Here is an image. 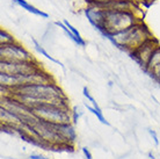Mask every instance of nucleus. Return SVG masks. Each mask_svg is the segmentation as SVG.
<instances>
[{
    "label": "nucleus",
    "instance_id": "f257e3e1",
    "mask_svg": "<svg viewBox=\"0 0 160 159\" xmlns=\"http://www.w3.org/2000/svg\"><path fill=\"white\" fill-rule=\"evenodd\" d=\"M151 37L153 36L150 29L145 26L143 21H140L124 30H121L116 34L108 36L107 38L112 41V43L115 47L123 49L130 54Z\"/></svg>",
    "mask_w": 160,
    "mask_h": 159
},
{
    "label": "nucleus",
    "instance_id": "f03ea898",
    "mask_svg": "<svg viewBox=\"0 0 160 159\" xmlns=\"http://www.w3.org/2000/svg\"><path fill=\"white\" fill-rule=\"evenodd\" d=\"M142 20L131 11H118V9H106L104 11V21L101 33L104 36H110L112 34L124 30L138 23Z\"/></svg>",
    "mask_w": 160,
    "mask_h": 159
},
{
    "label": "nucleus",
    "instance_id": "7ed1b4c3",
    "mask_svg": "<svg viewBox=\"0 0 160 159\" xmlns=\"http://www.w3.org/2000/svg\"><path fill=\"white\" fill-rule=\"evenodd\" d=\"M32 114L37 119L50 122L55 124L70 123L72 121L71 115V108L63 107V106H56V105H40L37 107L32 108Z\"/></svg>",
    "mask_w": 160,
    "mask_h": 159
},
{
    "label": "nucleus",
    "instance_id": "20e7f679",
    "mask_svg": "<svg viewBox=\"0 0 160 159\" xmlns=\"http://www.w3.org/2000/svg\"><path fill=\"white\" fill-rule=\"evenodd\" d=\"M0 60L24 62V60H35V57L20 42L16 41L14 43L0 45Z\"/></svg>",
    "mask_w": 160,
    "mask_h": 159
},
{
    "label": "nucleus",
    "instance_id": "39448f33",
    "mask_svg": "<svg viewBox=\"0 0 160 159\" xmlns=\"http://www.w3.org/2000/svg\"><path fill=\"white\" fill-rule=\"evenodd\" d=\"M40 62L35 60H24V62H9L0 60V72L8 74H29L42 70Z\"/></svg>",
    "mask_w": 160,
    "mask_h": 159
},
{
    "label": "nucleus",
    "instance_id": "423d86ee",
    "mask_svg": "<svg viewBox=\"0 0 160 159\" xmlns=\"http://www.w3.org/2000/svg\"><path fill=\"white\" fill-rule=\"evenodd\" d=\"M158 45H160L159 41L156 40L154 37H151V38H148V41H145L143 44H140L139 47L137 49H135L132 52H130V56H131L132 58L136 60L137 63L143 68V70H144L148 62L150 60V58H151L152 52L156 50V48Z\"/></svg>",
    "mask_w": 160,
    "mask_h": 159
},
{
    "label": "nucleus",
    "instance_id": "0eeeda50",
    "mask_svg": "<svg viewBox=\"0 0 160 159\" xmlns=\"http://www.w3.org/2000/svg\"><path fill=\"white\" fill-rule=\"evenodd\" d=\"M104 8L100 6H95V5H87V7L85 8V15L87 16L88 21L98 28L99 30H102L104 21Z\"/></svg>",
    "mask_w": 160,
    "mask_h": 159
},
{
    "label": "nucleus",
    "instance_id": "6e6552de",
    "mask_svg": "<svg viewBox=\"0 0 160 159\" xmlns=\"http://www.w3.org/2000/svg\"><path fill=\"white\" fill-rule=\"evenodd\" d=\"M55 128H56V131L59 132L66 142L72 144L76 143L77 132L71 122L70 123H63V124H55Z\"/></svg>",
    "mask_w": 160,
    "mask_h": 159
},
{
    "label": "nucleus",
    "instance_id": "1a4fd4ad",
    "mask_svg": "<svg viewBox=\"0 0 160 159\" xmlns=\"http://www.w3.org/2000/svg\"><path fill=\"white\" fill-rule=\"evenodd\" d=\"M12 1L13 3H15L16 5H19V6L22 7L23 9H26L27 12L32 13V14L40 16V18H43V19H49V14H47L45 12L41 11V9H38V8H36L35 6L30 5L29 3H27L26 0H12Z\"/></svg>",
    "mask_w": 160,
    "mask_h": 159
},
{
    "label": "nucleus",
    "instance_id": "9d476101",
    "mask_svg": "<svg viewBox=\"0 0 160 159\" xmlns=\"http://www.w3.org/2000/svg\"><path fill=\"white\" fill-rule=\"evenodd\" d=\"M32 43H34V48L36 49V51L38 52V54H41L42 56H44V57H45L47 59L51 60V62H53V63H56L57 65H60V66H62V68H63V69L65 70V68H64V65H63V63H62V62H59L58 59H56L55 57H52V56H50V54H49V52L47 51L45 49H44V47L42 45V44L38 43V42H37V41L35 40V38H32Z\"/></svg>",
    "mask_w": 160,
    "mask_h": 159
},
{
    "label": "nucleus",
    "instance_id": "9b49d317",
    "mask_svg": "<svg viewBox=\"0 0 160 159\" xmlns=\"http://www.w3.org/2000/svg\"><path fill=\"white\" fill-rule=\"evenodd\" d=\"M158 64H160V45H158V47L156 48V50L152 52L151 58H150V60H148V64H146L144 71L148 73L151 69H153L156 65H158Z\"/></svg>",
    "mask_w": 160,
    "mask_h": 159
},
{
    "label": "nucleus",
    "instance_id": "f8f14e48",
    "mask_svg": "<svg viewBox=\"0 0 160 159\" xmlns=\"http://www.w3.org/2000/svg\"><path fill=\"white\" fill-rule=\"evenodd\" d=\"M14 42H16L15 37H14L12 34H9L6 29L1 28V29H0V45L11 44V43H14Z\"/></svg>",
    "mask_w": 160,
    "mask_h": 159
},
{
    "label": "nucleus",
    "instance_id": "ddd939ff",
    "mask_svg": "<svg viewBox=\"0 0 160 159\" xmlns=\"http://www.w3.org/2000/svg\"><path fill=\"white\" fill-rule=\"evenodd\" d=\"M86 108H87L88 110L91 111L92 114H94V115L96 116V119L100 121L101 123L102 124H106V126H110V123H109L108 121L106 120V117H104V115H103V113H102V110H96L95 108L94 107H92V106H88L87 104H86Z\"/></svg>",
    "mask_w": 160,
    "mask_h": 159
},
{
    "label": "nucleus",
    "instance_id": "4468645a",
    "mask_svg": "<svg viewBox=\"0 0 160 159\" xmlns=\"http://www.w3.org/2000/svg\"><path fill=\"white\" fill-rule=\"evenodd\" d=\"M63 22H64L65 26H66V27H68V29L71 30V33H72L73 35L76 36L77 38L79 40V42H80V47H85V45H86V42H85V40H84V38H82V37H81V35H80V33L78 32V30H77L76 28L73 27L72 24L70 23V22H68V21L66 20V19H65V20H63Z\"/></svg>",
    "mask_w": 160,
    "mask_h": 159
},
{
    "label": "nucleus",
    "instance_id": "2eb2a0df",
    "mask_svg": "<svg viewBox=\"0 0 160 159\" xmlns=\"http://www.w3.org/2000/svg\"><path fill=\"white\" fill-rule=\"evenodd\" d=\"M82 94H84V96L86 98V99L91 102V105H92V107H94L96 109V110H101V108L100 106L98 105V102H96V100L93 98V95L89 93V91H88V88L87 87H84L82 88Z\"/></svg>",
    "mask_w": 160,
    "mask_h": 159
},
{
    "label": "nucleus",
    "instance_id": "dca6fc26",
    "mask_svg": "<svg viewBox=\"0 0 160 159\" xmlns=\"http://www.w3.org/2000/svg\"><path fill=\"white\" fill-rule=\"evenodd\" d=\"M112 1L114 0H86L87 5H95V6H100L102 8H106Z\"/></svg>",
    "mask_w": 160,
    "mask_h": 159
},
{
    "label": "nucleus",
    "instance_id": "f3484780",
    "mask_svg": "<svg viewBox=\"0 0 160 159\" xmlns=\"http://www.w3.org/2000/svg\"><path fill=\"white\" fill-rule=\"evenodd\" d=\"M148 74H150L153 79L157 80L158 83H160V64H158V65H156L153 69H151V70L148 72Z\"/></svg>",
    "mask_w": 160,
    "mask_h": 159
},
{
    "label": "nucleus",
    "instance_id": "a211bd4d",
    "mask_svg": "<svg viewBox=\"0 0 160 159\" xmlns=\"http://www.w3.org/2000/svg\"><path fill=\"white\" fill-rule=\"evenodd\" d=\"M71 115H72L73 124H76L78 122L79 117L81 116V111H78V107H74L73 109H71Z\"/></svg>",
    "mask_w": 160,
    "mask_h": 159
},
{
    "label": "nucleus",
    "instance_id": "6ab92c4d",
    "mask_svg": "<svg viewBox=\"0 0 160 159\" xmlns=\"http://www.w3.org/2000/svg\"><path fill=\"white\" fill-rule=\"evenodd\" d=\"M81 151H82V153H84L85 158H86V159H93L92 153H91V151H89V150H88L86 146L82 147V149H81Z\"/></svg>",
    "mask_w": 160,
    "mask_h": 159
},
{
    "label": "nucleus",
    "instance_id": "aec40b11",
    "mask_svg": "<svg viewBox=\"0 0 160 159\" xmlns=\"http://www.w3.org/2000/svg\"><path fill=\"white\" fill-rule=\"evenodd\" d=\"M148 134L151 135V137L153 138V141H154V143H156V145H159V139H158V136H157V132L154 131V130H148Z\"/></svg>",
    "mask_w": 160,
    "mask_h": 159
},
{
    "label": "nucleus",
    "instance_id": "412c9836",
    "mask_svg": "<svg viewBox=\"0 0 160 159\" xmlns=\"http://www.w3.org/2000/svg\"><path fill=\"white\" fill-rule=\"evenodd\" d=\"M29 159H44V157H42L40 155H32L29 157Z\"/></svg>",
    "mask_w": 160,
    "mask_h": 159
},
{
    "label": "nucleus",
    "instance_id": "4be33fe9",
    "mask_svg": "<svg viewBox=\"0 0 160 159\" xmlns=\"http://www.w3.org/2000/svg\"><path fill=\"white\" fill-rule=\"evenodd\" d=\"M148 157H150V159H156L154 158V155H153L152 152H148Z\"/></svg>",
    "mask_w": 160,
    "mask_h": 159
},
{
    "label": "nucleus",
    "instance_id": "5701e85b",
    "mask_svg": "<svg viewBox=\"0 0 160 159\" xmlns=\"http://www.w3.org/2000/svg\"><path fill=\"white\" fill-rule=\"evenodd\" d=\"M146 1H148V3H151V1H153V0H143V3H146Z\"/></svg>",
    "mask_w": 160,
    "mask_h": 159
},
{
    "label": "nucleus",
    "instance_id": "b1692460",
    "mask_svg": "<svg viewBox=\"0 0 160 159\" xmlns=\"http://www.w3.org/2000/svg\"><path fill=\"white\" fill-rule=\"evenodd\" d=\"M132 1H136L137 3V1H143V0H132Z\"/></svg>",
    "mask_w": 160,
    "mask_h": 159
},
{
    "label": "nucleus",
    "instance_id": "393cba45",
    "mask_svg": "<svg viewBox=\"0 0 160 159\" xmlns=\"http://www.w3.org/2000/svg\"><path fill=\"white\" fill-rule=\"evenodd\" d=\"M44 159H51V158H44Z\"/></svg>",
    "mask_w": 160,
    "mask_h": 159
}]
</instances>
